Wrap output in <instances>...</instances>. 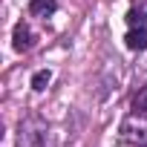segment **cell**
I'll use <instances>...</instances> for the list:
<instances>
[{
	"label": "cell",
	"mask_w": 147,
	"mask_h": 147,
	"mask_svg": "<svg viewBox=\"0 0 147 147\" xmlns=\"http://www.w3.org/2000/svg\"><path fill=\"white\" fill-rule=\"evenodd\" d=\"M20 147H52V133L43 121H26L20 124Z\"/></svg>",
	"instance_id": "6da1fadb"
},
{
	"label": "cell",
	"mask_w": 147,
	"mask_h": 147,
	"mask_svg": "<svg viewBox=\"0 0 147 147\" xmlns=\"http://www.w3.org/2000/svg\"><path fill=\"white\" fill-rule=\"evenodd\" d=\"M12 43H15V49H18V52H26V49H32V43H35V35H32V29H29L26 23H18V26H15V32H12Z\"/></svg>",
	"instance_id": "7a4b0ae2"
},
{
	"label": "cell",
	"mask_w": 147,
	"mask_h": 147,
	"mask_svg": "<svg viewBox=\"0 0 147 147\" xmlns=\"http://www.w3.org/2000/svg\"><path fill=\"white\" fill-rule=\"evenodd\" d=\"M124 43H127V49H133V52L147 49V29H130L127 38H124Z\"/></svg>",
	"instance_id": "3957f363"
},
{
	"label": "cell",
	"mask_w": 147,
	"mask_h": 147,
	"mask_svg": "<svg viewBox=\"0 0 147 147\" xmlns=\"http://www.w3.org/2000/svg\"><path fill=\"white\" fill-rule=\"evenodd\" d=\"M55 9H58L55 0H32L29 3V12L35 18H49V15H55Z\"/></svg>",
	"instance_id": "277c9868"
},
{
	"label": "cell",
	"mask_w": 147,
	"mask_h": 147,
	"mask_svg": "<svg viewBox=\"0 0 147 147\" xmlns=\"http://www.w3.org/2000/svg\"><path fill=\"white\" fill-rule=\"evenodd\" d=\"M49 81H52V72H49V69H40V72L32 75V90H35V92H43V90L49 87Z\"/></svg>",
	"instance_id": "5b68a950"
},
{
	"label": "cell",
	"mask_w": 147,
	"mask_h": 147,
	"mask_svg": "<svg viewBox=\"0 0 147 147\" xmlns=\"http://www.w3.org/2000/svg\"><path fill=\"white\" fill-rule=\"evenodd\" d=\"M127 23H130V29H144V23H147L144 9H130L127 12Z\"/></svg>",
	"instance_id": "8992f818"
},
{
	"label": "cell",
	"mask_w": 147,
	"mask_h": 147,
	"mask_svg": "<svg viewBox=\"0 0 147 147\" xmlns=\"http://www.w3.org/2000/svg\"><path fill=\"white\" fill-rule=\"evenodd\" d=\"M133 113L136 115H147V87H141L133 98Z\"/></svg>",
	"instance_id": "52a82bcc"
},
{
	"label": "cell",
	"mask_w": 147,
	"mask_h": 147,
	"mask_svg": "<svg viewBox=\"0 0 147 147\" xmlns=\"http://www.w3.org/2000/svg\"><path fill=\"white\" fill-rule=\"evenodd\" d=\"M144 147H147V144H144Z\"/></svg>",
	"instance_id": "ba28073f"
}]
</instances>
